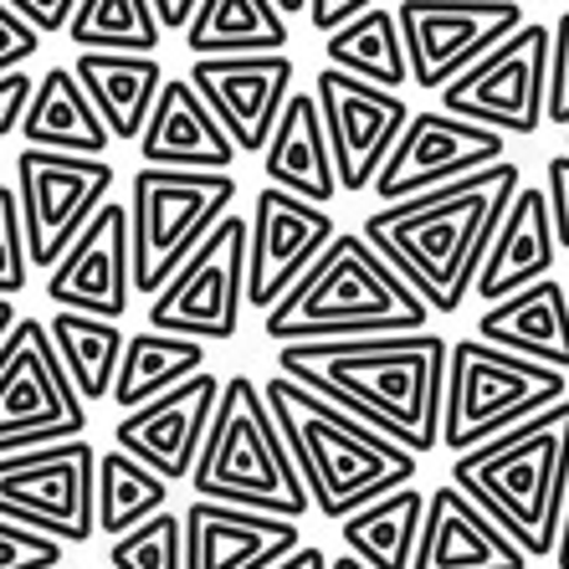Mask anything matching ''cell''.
Wrapping results in <instances>:
<instances>
[{
  "instance_id": "6da1fadb",
  "label": "cell",
  "mask_w": 569,
  "mask_h": 569,
  "mask_svg": "<svg viewBox=\"0 0 569 569\" xmlns=\"http://www.w3.org/2000/svg\"><path fill=\"white\" fill-rule=\"evenodd\" d=\"M447 359L441 333H370V339H318L282 345L278 375L308 385L313 396L345 406L380 437L426 457L441 447V406H447Z\"/></svg>"
},
{
  "instance_id": "7a4b0ae2",
  "label": "cell",
  "mask_w": 569,
  "mask_h": 569,
  "mask_svg": "<svg viewBox=\"0 0 569 569\" xmlns=\"http://www.w3.org/2000/svg\"><path fill=\"white\" fill-rule=\"evenodd\" d=\"M518 190H523V174L513 159H503V164L467 174L447 190L380 206L375 216H365L359 231L421 292V303L431 313H457L467 303V292L477 288V272L488 262V247Z\"/></svg>"
},
{
  "instance_id": "3957f363",
  "label": "cell",
  "mask_w": 569,
  "mask_h": 569,
  "mask_svg": "<svg viewBox=\"0 0 569 569\" xmlns=\"http://www.w3.org/2000/svg\"><path fill=\"white\" fill-rule=\"evenodd\" d=\"M262 396L278 416L282 441L298 462L308 498L329 523H345L349 513L380 503L385 492L416 482V467H421L416 451L380 437L375 426L349 416L345 406L313 396L308 385L272 375V380H262Z\"/></svg>"
},
{
  "instance_id": "277c9868",
  "label": "cell",
  "mask_w": 569,
  "mask_h": 569,
  "mask_svg": "<svg viewBox=\"0 0 569 569\" xmlns=\"http://www.w3.org/2000/svg\"><path fill=\"white\" fill-rule=\"evenodd\" d=\"M451 482L529 559H555L569 508V400L462 451L451 462Z\"/></svg>"
},
{
  "instance_id": "5b68a950",
  "label": "cell",
  "mask_w": 569,
  "mask_h": 569,
  "mask_svg": "<svg viewBox=\"0 0 569 569\" xmlns=\"http://www.w3.org/2000/svg\"><path fill=\"white\" fill-rule=\"evenodd\" d=\"M431 308L396 267L375 252L365 231L329 241V252L308 267V278L262 313L272 345H318V339H370V333H421Z\"/></svg>"
},
{
  "instance_id": "8992f818",
  "label": "cell",
  "mask_w": 569,
  "mask_h": 569,
  "mask_svg": "<svg viewBox=\"0 0 569 569\" xmlns=\"http://www.w3.org/2000/svg\"><path fill=\"white\" fill-rule=\"evenodd\" d=\"M190 488L206 503L252 508V513L292 518V523L313 513V498L298 477L288 441H282V426L252 375H231L221 385V406L206 431Z\"/></svg>"
},
{
  "instance_id": "52a82bcc",
  "label": "cell",
  "mask_w": 569,
  "mask_h": 569,
  "mask_svg": "<svg viewBox=\"0 0 569 569\" xmlns=\"http://www.w3.org/2000/svg\"><path fill=\"white\" fill-rule=\"evenodd\" d=\"M569 400V385L559 370L539 359L508 355L482 339H457L447 359V406H441V447L472 451L492 437H508L533 416L555 411Z\"/></svg>"
},
{
  "instance_id": "ba28073f",
  "label": "cell",
  "mask_w": 569,
  "mask_h": 569,
  "mask_svg": "<svg viewBox=\"0 0 569 569\" xmlns=\"http://www.w3.org/2000/svg\"><path fill=\"white\" fill-rule=\"evenodd\" d=\"M237 174L206 170H149L129 180V237H133V292L154 298L196 247L231 216Z\"/></svg>"
},
{
  "instance_id": "9c48e42d",
  "label": "cell",
  "mask_w": 569,
  "mask_h": 569,
  "mask_svg": "<svg viewBox=\"0 0 569 569\" xmlns=\"http://www.w3.org/2000/svg\"><path fill=\"white\" fill-rule=\"evenodd\" d=\"M82 431L88 406L57 359L47 318H21L0 345V457L78 441Z\"/></svg>"
},
{
  "instance_id": "30bf717a",
  "label": "cell",
  "mask_w": 569,
  "mask_h": 569,
  "mask_svg": "<svg viewBox=\"0 0 569 569\" xmlns=\"http://www.w3.org/2000/svg\"><path fill=\"white\" fill-rule=\"evenodd\" d=\"M0 518L72 549L88 543L98 533V451L78 437L0 457Z\"/></svg>"
},
{
  "instance_id": "8fae6325",
  "label": "cell",
  "mask_w": 569,
  "mask_h": 569,
  "mask_svg": "<svg viewBox=\"0 0 569 569\" xmlns=\"http://www.w3.org/2000/svg\"><path fill=\"white\" fill-rule=\"evenodd\" d=\"M247 237H252L247 216L231 211L196 247V257L149 298V329L196 345L237 339L241 308H247Z\"/></svg>"
},
{
  "instance_id": "7c38bea8",
  "label": "cell",
  "mask_w": 569,
  "mask_h": 569,
  "mask_svg": "<svg viewBox=\"0 0 569 569\" xmlns=\"http://www.w3.org/2000/svg\"><path fill=\"white\" fill-rule=\"evenodd\" d=\"M549 57H555V27H518L503 47H492L477 67L441 88V113L482 123L492 133L533 139L549 123Z\"/></svg>"
},
{
  "instance_id": "4fadbf2b",
  "label": "cell",
  "mask_w": 569,
  "mask_h": 569,
  "mask_svg": "<svg viewBox=\"0 0 569 569\" xmlns=\"http://www.w3.org/2000/svg\"><path fill=\"white\" fill-rule=\"evenodd\" d=\"M16 200L27 221L31 267L52 272L72 252V241L93 226V216L113 200V164L93 154L27 149L16 154Z\"/></svg>"
},
{
  "instance_id": "5bb4252c",
  "label": "cell",
  "mask_w": 569,
  "mask_h": 569,
  "mask_svg": "<svg viewBox=\"0 0 569 569\" xmlns=\"http://www.w3.org/2000/svg\"><path fill=\"white\" fill-rule=\"evenodd\" d=\"M396 21L411 57V82L426 93L451 88L467 67L529 27L518 0H400Z\"/></svg>"
},
{
  "instance_id": "9a60e30c",
  "label": "cell",
  "mask_w": 569,
  "mask_h": 569,
  "mask_svg": "<svg viewBox=\"0 0 569 569\" xmlns=\"http://www.w3.org/2000/svg\"><path fill=\"white\" fill-rule=\"evenodd\" d=\"M508 159V139L503 133L482 129V123H467L457 113H411L406 133L396 139L385 170L375 174V196L385 206H400V200L431 196V190H447L467 174H482L492 164Z\"/></svg>"
},
{
  "instance_id": "2e32d148",
  "label": "cell",
  "mask_w": 569,
  "mask_h": 569,
  "mask_svg": "<svg viewBox=\"0 0 569 569\" xmlns=\"http://www.w3.org/2000/svg\"><path fill=\"white\" fill-rule=\"evenodd\" d=\"M247 226H252V237H247V308H257V313H272L339 237V221L329 216V206L298 200L278 186H267L252 200Z\"/></svg>"
},
{
  "instance_id": "e0dca14e",
  "label": "cell",
  "mask_w": 569,
  "mask_h": 569,
  "mask_svg": "<svg viewBox=\"0 0 569 569\" xmlns=\"http://www.w3.org/2000/svg\"><path fill=\"white\" fill-rule=\"evenodd\" d=\"M318 113L329 129V149L339 164V190L345 196H365L375 190V174L385 170V159L396 149V139L406 133L416 108H406V98L375 82H359L339 67L318 72Z\"/></svg>"
},
{
  "instance_id": "ac0fdd59",
  "label": "cell",
  "mask_w": 569,
  "mask_h": 569,
  "mask_svg": "<svg viewBox=\"0 0 569 569\" xmlns=\"http://www.w3.org/2000/svg\"><path fill=\"white\" fill-rule=\"evenodd\" d=\"M292 57L288 52H262V57H196L190 62V82L206 98L221 129L231 133V144L241 154H267L272 133H278L282 108L292 98Z\"/></svg>"
},
{
  "instance_id": "d6986e66",
  "label": "cell",
  "mask_w": 569,
  "mask_h": 569,
  "mask_svg": "<svg viewBox=\"0 0 569 569\" xmlns=\"http://www.w3.org/2000/svg\"><path fill=\"white\" fill-rule=\"evenodd\" d=\"M47 298L67 313H93L119 323L133 298V237L129 206L108 200L93 216V226L72 241V252L47 272Z\"/></svg>"
},
{
  "instance_id": "ffe728a7",
  "label": "cell",
  "mask_w": 569,
  "mask_h": 569,
  "mask_svg": "<svg viewBox=\"0 0 569 569\" xmlns=\"http://www.w3.org/2000/svg\"><path fill=\"white\" fill-rule=\"evenodd\" d=\"M221 385L226 380H216L211 370L174 385L170 396L149 400V406L129 411L113 426V447L139 457L144 467H154L164 482H190L200 447H206V431L216 421V406H221Z\"/></svg>"
},
{
  "instance_id": "44dd1931",
  "label": "cell",
  "mask_w": 569,
  "mask_h": 569,
  "mask_svg": "<svg viewBox=\"0 0 569 569\" xmlns=\"http://www.w3.org/2000/svg\"><path fill=\"white\" fill-rule=\"evenodd\" d=\"M303 549L292 518L252 513V508L206 503L186 508V569H278Z\"/></svg>"
},
{
  "instance_id": "7402d4cb",
  "label": "cell",
  "mask_w": 569,
  "mask_h": 569,
  "mask_svg": "<svg viewBox=\"0 0 569 569\" xmlns=\"http://www.w3.org/2000/svg\"><path fill=\"white\" fill-rule=\"evenodd\" d=\"M149 170H206V174H231L241 149L231 144V133L221 129L206 98L196 93L190 78H164L159 103L149 113V129L139 139Z\"/></svg>"
},
{
  "instance_id": "603a6c76",
  "label": "cell",
  "mask_w": 569,
  "mask_h": 569,
  "mask_svg": "<svg viewBox=\"0 0 569 569\" xmlns=\"http://www.w3.org/2000/svg\"><path fill=\"white\" fill-rule=\"evenodd\" d=\"M533 559L467 498L457 482H441L426 503V529L411 569H529Z\"/></svg>"
},
{
  "instance_id": "cb8c5ba5",
  "label": "cell",
  "mask_w": 569,
  "mask_h": 569,
  "mask_svg": "<svg viewBox=\"0 0 569 569\" xmlns=\"http://www.w3.org/2000/svg\"><path fill=\"white\" fill-rule=\"evenodd\" d=\"M555 257H559V237H555V216H549V196L523 186L513 196V206H508L498 237H492L488 262L477 272L472 292L482 303H503V298L549 278Z\"/></svg>"
},
{
  "instance_id": "d4e9b609",
  "label": "cell",
  "mask_w": 569,
  "mask_h": 569,
  "mask_svg": "<svg viewBox=\"0 0 569 569\" xmlns=\"http://www.w3.org/2000/svg\"><path fill=\"white\" fill-rule=\"evenodd\" d=\"M477 339L569 375V288L559 278H543L503 303H488L477 318Z\"/></svg>"
},
{
  "instance_id": "484cf974",
  "label": "cell",
  "mask_w": 569,
  "mask_h": 569,
  "mask_svg": "<svg viewBox=\"0 0 569 569\" xmlns=\"http://www.w3.org/2000/svg\"><path fill=\"white\" fill-rule=\"evenodd\" d=\"M262 174L267 186L288 190L298 200H313V206H329L339 190V164H333L329 149V129H323V113H318L313 93H292L288 108L278 119V133L262 154Z\"/></svg>"
},
{
  "instance_id": "4316f807",
  "label": "cell",
  "mask_w": 569,
  "mask_h": 569,
  "mask_svg": "<svg viewBox=\"0 0 569 569\" xmlns=\"http://www.w3.org/2000/svg\"><path fill=\"white\" fill-rule=\"evenodd\" d=\"M82 93L93 98L98 119L108 123V133L119 144H139L149 129V113L159 103L164 88V67L159 57H139V52H78L72 62Z\"/></svg>"
},
{
  "instance_id": "83f0119b",
  "label": "cell",
  "mask_w": 569,
  "mask_h": 569,
  "mask_svg": "<svg viewBox=\"0 0 569 569\" xmlns=\"http://www.w3.org/2000/svg\"><path fill=\"white\" fill-rule=\"evenodd\" d=\"M27 149H52V154H93L103 159L113 149V133L98 119L93 98L82 93L72 67H47L37 78V98L21 123Z\"/></svg>"
},
{
  "instance_id": "f1b7e54d",
  "label": "cell",
  "mask_w": 569,
  "mask_h": 569,
  "mask_svg": "<svg viewBox=\"0 0 569 569\" xmlns=\"http://www.w3.org/2000/svg\"><path fill=\"white\" fill-rule=\"evenodd\" d=\"M426 503H431V492H421L411 482V488L385 492L380 503L349 513L339 523L345 555H355L359 565L370 569H411L416 549H421V529H426Z\"/></svg>"
},
{
  "instance_id": "f546056e",
  "label": "cell",
  "mask_w": 569,
  "mask_h": 569,
  "mask_svg": "<svg viewBox=\"0 0 569 569\" xmlns=\"http://www.w3.org/2000/svg\"><path fill=\"white\" fill-rule=\"evenodd\" d=\"M288 16L272 0H200L186 27L190 62L196 57H262L288 47Z\"/></svg>"
},
{
  "instance_id": "4dcf8cb0",
  "label": "cell",
  "mask_w": 569,
  "mask_h": 569,
  "mask_svg": "<svg viewBox=\"0 0 569 569\" xmlns=\"http://www.w3.org/2000/svg\"><path fill=\"white\" fill-rule=\"evenodd\" d=\"M200 370H206V345H196V339H174V333L159 329L133 333L129 349H123L119 380H113V406L129 416L149 400L170 396L174 385L196 380Z\"/></svg>"
},
{
  "instance_id": "1f68e13d",
  "label": "cell",
  "mask_w": 569,
  "mask_h": 569,
  "mask_svg": "<svg viewBox=\"0 0 569 569\" xmlns=\"http://www.w3.org/2000/svg\"><path fill=\"white\" fill-rule=\"evenodd\" d=\"M47 333H52L57 359H62L67 380L78 385L82 400H108L113 396L123 349H129V339H123L119 323L93 318V313H67V308H57V313L47 318Z\"/></svg>"
},
{
  "instance_id": "d6a6232c",
  "label": "cell",
  "mask_w": 569,
  "mask_h": 569,
  "mask_svg": "<svg viewBox=\"0 0 569 569\" xmlns=\"http://www.w3.org/2000/svg\"><path fill=\"white\" fill-rule=\"evenodd\" d=\"M323 57H329V67L349 72V78L375 82V88H390V93H400V88L411 82L406 37H400L396 11H385V6L365 11L359 21H349L345 31L323 37Z\"/></svg>"
},
{
  "instance_id": "836d02e7",
  "label": "cell",
  "mask_w": 569,
  "mask_h": 569,
  "mask_svg": "<svg viewBox=\"0 0 569 569\" xmlns=\"http://www.w3.org/2000/svg\"><path fill=\"white\" fill-rule=\"evenodd\" d=\"M164 498H170V482L139 457L119 447L98 457V533H108V543L164 513Z\"/></svg>"
},
{
  "instance_id": "e575fe53",
  "label": "cell",
  "mask_w": 569,
  "mask_h": 569,
  "mask_svg": "<svg viewBox=\"0 0 569 569\" xmlns=\"http://www.w3.org/2000/svg\"><path fill=\"white\" fill-rule=\"evenodd\" d=\"M67 37L78 52H139V57H159V27L154 0H82Z\"/></svg>"
},
{
  "instance_id": "d590c367",
  "label": "cell",
  "mask_w": 569,
  "mask_h": 569,
  "mask_svg": "<svg viewBox=\"0 0 569 569\" xmlns=\"http://www.w3.org/2000/svg\"><path fill=\"white\" fill-rule=\"evenodd\" d=\"M113 569H186V513H154L133 533L108 543Z\"/></svg>"
},
{
  "instance_id": "8d00e7d4",
  "label": "cell",
  "mask_w": 569,
  "mask_h": 569,
  "mask_svg": "<svg viewBox=\"0 0 569 569\" xmlns=\"http://www.w3.org/2000/svg\"><path fill=\"white\" fill-rule=\"evenodd\" d=\"M31 272L37 267H31L21 200H16V186H0V298H16L31 282Z\"/></svg>"
},
{
  "instance_id": "74e56055",
  "label": "cell",
  "mask_w": 569,
  "mask_h": 569,
  "mask_svg": "<svg viewBox=\"0 0 569 569\" xmlns=\"http://www.w3.org/2000/svg\"><path fill=\"white\" fill-rule=\"evenodd\" d=\"M62 555H67V543L0 518V569H57Z\"/></svg>"
},
{
  "instance_id": "f35d334b",
  "label": "cell",
  "mask_w": 569,
  "mask_h": 569,
  "mask_svg": "<svg viewBox=\"0 0 569 569\" xmlns=\"http://www.w3.org/2000/svg\"><path fill=\"white\" fill-rule=\"evenodd\" d=\"M37 47H41V31L31 27V21H21V16L0 0V78H6V72H21V67L37 57Z\"/></svg>"
},
{
  "instance_id": "ab89813d",
  "label": "cell",
  "mask_w": 569,
  "mask_h": 569,
  "mask_svg": "<svg viewBox=\"0 0 569 569\" xmlns=\"http://www.w3.org/2000/svg\"><path fill=\"white\" fill-rule=\"evenodd\" d=\"M549 123L569 129V11L555 21V57H549Z\"/></svg>"
},
{
  "instance_id": "60d3db41",
  "label": "cell",
  "mask_w": 569,
  "mask_h": 569,
  "mask_svg": "<svg viewBox=\"0 0 569 569\" xmlns=\"http://www.w3.org/2000/svg\"><path fill=\"white\" fill-rule=\"evenodd\" d=\"M543 196H549V216H555V237L569 252V149L549 154L543 164Z\"/></svg>"
},
{
  "instance_id": "b9f144b4",
  "label": "cell",
  "mask_w": 569,
  "mask_h": 569,
  "mask_svg": "<svg viewBox=\"0 0 569 569\" xmlns=\"http://www.w3.org/2000/svg\"><path fill=\"white\" fill-rule=\"evenodd\" d=\"M31 98H37V82H31V72H6V78H0V139L21 133Z\"/></svg>"
},
{
  "instance_id": "7bdbcfd3",
  "label": "cell",
  "mask_w": 569,
  "mask_h": 569,
  "mask_svg": "<svg viewBox=\"0 0 569 569\" xmlns=\"http://www.w3.org/2000/svg\"><path fill=\"white\" fill-rule=\"evenodd\" d=\"M365 11H375V0H308V21H313V31H323V37L345 31L349 21H359Z\"/></svg>"
},
{
  "instance_id": "ee69618b",
  "label": "cell",
  "mask_w": 569,
  "mask_h": 569,
  "mask_svg": "<svg viewBox=\"0 0 569 569\" xmlns=\"http://www.w3.org/2000/svg\"><path fill=\"white\" fill-rule=\"evenodd\" d=\"M21 21H31L37 31H67L72 11H78L82 0H6Z\"/></svg>"
},
{
  "instance_id": "f6af8a7d",
  "label": "cell",
  "mask_w": 569,
  "mask_h": 569,
  "mask_svg": "<svg viewBox=\"0 0 569 569\" xmlns=\"http://www.w3.org/2000/svg\"><path fill=\"white\" fill-rule=\"evenodd\" d=\"M196 11H200V0H154V16L164 31H186L196 21Z\"/></svg>"
},
{
  "instance_id": "bcb514c9",
  "label": "cell",
  "mask_w": 569,
  "mask_h": 569,
  "mask_svg": "<svg viewBox=\"0 0 569 569\" xmlns=\"http://www.w3.org/2000/svg\"><path fill=\"white\" fill-rule=\"evenodd\" d=\"M278 569H329V555H323V549H313V543H303V549H298L288 565H278Z\"/></svg>"
},
{
  "instance_id": "7dc6e473",
  "label": "cell",
  "mask_w": 569,
  "mask_h": 569,
  "mask_svg": "<svg viewBox=\"0 0 569 569\" xmlns=\"http://www.w3.org/2000/svg\"><path fill=\"white\" fill-rule=\"evenodd\" d=\"M16 323H21V313H16V303H11V298H0V345L11 339V329H16Z\"/></svg>"
},
{
  "instance_id": "c3c4849f",
  "label": "cell",
  "mask_w": 569,
  "mask_h": 569,
  "mask_svg": "<svg viewBox=\"0 0 569 569\" xmlns=\"http://www.w3.org/2000/svg\"><path fill=\"white\" fill-rule=\"evenodd\" d=\"M555 569H569V508H565V533H559V549H555Z\"/></svg>"
},
{
  "instance_id": "681fc988",
  "label": "cell",
  "mask_w": 569,
  "mask_h": 569,
  "mask_svg": "<svg viewBox=\"0 0 569 569\" xmlns=\"http://www.w3.org/2000/svg\"><path fill=\"white\" fill-rule=\"evenodd\" d=\"M282 16H308V0H272Z\"/></svg>"
},
{
  "instance_id": "f907efd6",
  "label": "cell",
  "mask_w": 569,
  "mask_h": 569,
  "mask_svg": "<svg viewBox=\"0 0 569 569\" xmlns=\"http://www.w3.org/2000/svg\"><path fill=\"white\" fill-rule=\"evenodd\" d=\"M329 569H370V565H359L355 555H339V559H329Z\"/></svg>"
},
{
  "instance_id": "816d5d0a",
  "label": "cell",
  "mask_w": 569,
  "mask_h": 569,
  "mask_svg": "<svg viewBox=\"0 0 569 569\" xmlns=\"http://www.w3.org/2000/svg\"><path fill=\"white\" fill-rule=\"evenodd\" d=\"M565 149H569V129H565Z\"/></svg>"
}]
</instances>
